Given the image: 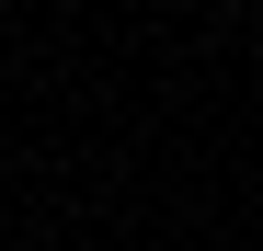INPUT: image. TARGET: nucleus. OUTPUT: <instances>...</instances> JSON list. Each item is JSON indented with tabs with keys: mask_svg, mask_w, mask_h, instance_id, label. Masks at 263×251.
I'll return each mask as SVG.
<instances>
[]
</instances>
